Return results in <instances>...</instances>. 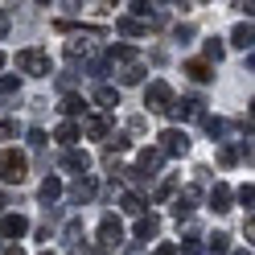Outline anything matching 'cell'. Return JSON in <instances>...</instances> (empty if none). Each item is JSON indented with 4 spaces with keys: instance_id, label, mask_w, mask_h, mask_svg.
Returning a JSON list of instances; mask_svg holds the SVG:
<instances>
[{
    "instance_id": "cell-17",
    "label": "cell",
    "mask_w": 255,
    "mask_h": 255,
    "mask_svg": "<svg viewBox=\"0 0 255 255\" xmlns=\"http://www.w3.org/2000/svg\"><path fill=\"white\" fill-rule=\"evenodd\" d=\"M231 45H239V50H247V54H251V45H255V29H251V21L235 25V33H231Z\"/></svg>"
},
{
    "instance_id": "cell-42",
    "label": "cell",
    "mask_w": 255,
    "mask_h": 255,
    "mask_svg": "<svg viewBox=\"0 0 255 255\" xmlns=\"http://www.w3.org/2000/svg\"><path fill=\"white\" fill-rule=\"evenodd\" d=\"M41 255H54V251H41Z\"/></svg>"
},
{
    "instance_id": "cell-27",
    "label": "cell",
    "mask_w": 255,
    "mask_h": 255,
    "mask_svg": "<svg viewBox=\"0 0 255 255\" xmlns=\"http://www.w3.org/2000/svg\"><path fill=\"white\" fill-rule=\"evenodd\" d=\"M21 91V78L17 74H0V99H12Z\"/></svg>"
},
{
    "instance_id": "cell-41",
    "label": "cell",
    "mask_w": 255,
    "mask_h": 255,
    "mask_svg": "<svg viewBox=\"0 0 255 255\" xmlns=\"http://www.w3.org/2000/svg\"><path fill=\"white\" fill-rule=\"evenodd\" d=\"M0 66H4V54H0Z\"/></svg>"
},
{
    "instance_id": "cell-12",
    "label": "cell",
    "mask_w": 255,
    "mask_h": 255,
    "mask_svg": "<svg viewBox=\"0 0 255 255\" xmlns=\"http://www.w3.org/2000/svg\"><path fill=\"white\" fill-rule=\"evenodd\" d=\"M144 70H148L144 62H140V58H132V62H124L116 74H120V83H128V87H132V83H144Z\"/></svg>"
},
{
    "instance_id": "cell-6",
    "label": "cell",
    "mask_w": 255,
    "mask_h": 255,
    "mask_svg": "<svg viewBox=\"0 0 255 255\" xmlns=\"http://www.w3.org/2000/svg\"><path fill=\"white\" fill-rule=\"evenodd\" d=\"M120 243H124V222L116 214H103V222H99V247L107 251V247H120Z\"/></svg>"
},
{
    "instance_id": "cell-32",
    "label": "cell",
    "mask_w": 255,
    "mask_h": 255,
    "mask_svg": "<svg viewBox=\"0 0 255 255\" xmlns=\"http://www.w3.org/2000/svg\"><path fill=\"white\" fill-rule=\"evenodd\" d=\"M87 50H91V45H87L83 37H78V41H66V54H70V58H78V54H87Z\"/></svg>"
},
{
    "instance_id": "cell-9",
    "label": "cell",
    "mask_w": 255,
    "mask_h": 255,
    "mask_svg": "<svg viewBox=\"0 0 255 255\" xmlns=\"http://www.w3.org/2000/svg\"><path fill=\"white\" fill-rule=\"evenodd\" d=\"M62 169H70V173H78V177H83V173L91 169V152L87 148H66V152H62Z\"/></svg>"
},
{
    "instance_id": "cell-20",
    "label": "cell",
    "mask_w": 255,
    "mask_h": 255,
    "mask_svg": "<svg viewBox=\"0 0 255 255\" xmlns=\"http://www.w3.org/2000/svg\"><path fill=\"white\" fill-rule=\"evenodd\" d=\"M116 33H124V37H144L148 25L136 21V17H120V21H116Z\"/></svg>"
},
{
    "instance_id": "cell-21",
    "label": "cell",
    "mask_w": 255,
    "mask_h": 255,
    "mask_svg": "<svg viewBox=\"0 0 255 255\" xmlns=\"http://www.w3.org/2000/svg\"><path fill=\"white\" fill-rule=\"evenodd\" d=\"M95 107L116 111V107H120V91H116V87H99V91H95Z\"/></svg>"
},
{
    "instance_id": "cell-31",
    "label": "cell",
    "mask_w": 255,
    "mask_h": 255,
    "mask_svg": "<svg viewBox=\"0 0 255 255\" xmlns=\"http://www.w3.org/2000/svg\"><path fill=\"white\" fill-rule=\"evenodd\" d=\"M173 194H177V181H173V177H169V181H161V185H156V202H169Z\"/></svg>"
},
{
    "instance_id": "cell-5",
    "label": "cell",
    "mask_w": 255,
    "mask_h": 255,
    "mask_svg": "<svg viewBox=\"0 0 255 255\" xmlns=\"http://www.w3.org/2000/svg\"><path fill=\"white\" fill-rule=\"evenodd\" d=\"M62 194H66L74 206H87L95 194H99V181H95L91 173H83V177H74V185H70V189H62Z\"/></svg>"
},
{
    "instance_id": "cell-15",
    "label": "cell",
    "mask_w": 255,
    "mask_h": 255,
    "mask_svg": "<svg viewBox=\"0 0 255 255\" xmlns=\"http://www.w3.org/2000/svg\"><path fill=\"white\" fill-rule=\"evenodd\" d=\"M210 210H214V214H227V210H231V185L218 181V185L210 189Z\"/></svg>"
},
{
    "instance_id": "cell-1",
    "label": "cell",
    "mask_w": 255,
    "mask_h": 255,
    "mask_svg": "<svg viewBox=\"0 0 255 255\" xmlns=\"http://www.w3.org/2000/svg\"><path fill=\"white\" fill-rule=\"evenodd\" d=\"M25 173H29L25 152H17V148H0V181L21 185V181H25Z\"/></svg>"
},
{
    "instance_id": "cell-36",
    "label": "cell",
    "mask_w": 255,
    "mask_h": 255,
    "mask_svg": "<svg viewBox=\"0 0 255 255\" xmlns=\"http://www.w3.org/2000/svg\"><path fill=\"white\" fill-rule=\"evenodd\" d=\"M152 255H177V243H156Z\"/></svg>"
},
{
    "instance_id": "cell-11",
    "label": "cell",
    "mask_w": 255,
    "mask_h": 255,
    "mask_svg": "<svg viewBox=\"0 0 255 255\" xmlns=\"http://www.w3.org/2000/svg\"><path fill=\"white\" fill-rule=\"evenodd\" d=\"M169 116L177 120V124H181V120H198V116H202V99H173V103H169Z\"/></svg>"
},
{
    "instance_id": "cell-16",
    "label": "cell",
    "mask_w": 255,
    "mask_h": 255,
    "mask_svg": "<svg viewBox=\"0 0 255 255\" xmlns=\"http://www.w3.org/2000/svg\"><path fill=\"white\" fill-rule=\"evenodd\" d=\"M161 235V218L156 214H140L136 218V239H156Z\"/></svg>"
},
{
    "instance_id": "cell-14",
    "label": "cell",
    "mask_w": 255,
    "mask_h": 255,
    "mask_svg": "<svg viewBox=\"0 0 255 255\" xmlns=\"http://www.w3.org/2000/svg\"><path fill=\"white\" fill-rule=\"evenodd\" d=\"M83 128H87L91 140H107V136H111V120H107V116H87Z\"/></svg>"
},
{
    "instance_id": "cell-22",
    "label": "cell",
    "mask_w": 255,
    "mask_h": 255,
    "mask_svg": "<svg viewBox=\"0 0 255 255\" xmlns=\"http://www.w3.org/2000/svg\"><path fill=\"white\" fill-rule=\"evenodd\" d=\"M62 189H66V185H62L58 177H45V181H41V189H37V198L50 206V202H58V198H62Z\"/></svg>"
},
{
    "instance_id": "cell-7",
    "label": "cell",
    "mask_w": 255,
    "mask_h": 255,
    "mask_svg": "<svg viewBox=\"0 0 255 255\" xmlns=\"http://www.w3.org/2000/svg\"><path fill=\"white\" fill-rule=\"evenodd\" d=\"M198 202H202V189H198V185H185L181 194H173V214H177V218H189V214L198 210Z\"/></svg>"
},
{
    "instance_id": "cell-4",
    "label": "cell",
    "mask_w": 255,
    "mask_h": 255,
    "mask_svg": "<svg viewBox=\"0 0 255 255\" xmlns=\"http://www.w3.org/2000/svg\"><path fill=\"white\" fill-rule=\"evenodd\" d=\"M169 103H173V87L165 83V78L148 83V91H144V107H148V111H169Z\"/></svg>"
},
{
    "instance_id": "cell-33",
    "label": "cell",
    "mask_w": 255,
    "mask_h": 255,
    "mask_svg": "<svg viewBox=\"0 0 255 255\" xmlns=\"http://www.w3.org/2000/svg\"><path fill=\"white\" fill-rule=\"evenodd\" d=\"M12 136H17V124H12V120H0V140H12Z\"/></svg>"
},
{
    "instance_id": "cell-28",
    "label": "cell",
    "mask_w": 255,
    "mask_h": 255,
    "mask_svg": "<svg viewBox=\"0 0 255 255\" xmlns=\"http://www.w3.org/2000/svg\"><path fill=\"white\" fill-rule=\"evenodd\" d=\"M227 251H231V235H222V231L210 235V255H227Z\"/></svg>"
},
{
    "instance_id": "cell-39",
    "label": "cell",
    "mask_w": 255,
    "mask_h": 255,
    "mask_svg": "<svg viewBox=\"0 0 255 255\" xmlns=\"http://www.w3.org/2000/svg\"><path fill=\"white\" fill-rule=\"evenodd\" d=\"M8 255H25V251H21V247H8Z\"/></svg>"
},
{
    "instance_id": "cell-19",
    "label": "cell",
    "mask_w": 255,
    "mask_h": 255,
    "mask_svg": "<svg viewBox=\"0 0 255 255\" xmlns=\"http://www.w3.org/2000/svg\"><path fill=\"white\" fill-rule=\"evenodd\" d=\"M185 74L194 78V83H210V78H214V66H210V62H202V58H194V62H185Z\"/></svg>"
},
{
    "instance_id": "cell-30",
    "label": "cell",
    "mask_w": 255,
    "mask_h": 255,
    "mask_svg": "<svg viewBox=\"0 0 255 255\" xmlns=\"http://www.w3.org/2000/svg\"><path fill=\"white\" fill-rule=\"evenodd\" d=\"M231 198H239V206H247V214H251V202H255V189H251V181H247V185H239Z\"/></svg>"
},
{
    "instance_id": "cell-8",
    "label": "cell",
    "mask_w": 255,
    "mask_h": 255,
    "mask_svg": "<svg viewBox=\"0 0 255 255\" xmlns=\"http://www.w3.org/2000/svg\"><path fill=\"white\" fill-rule=\"evenodd\" d=\"M25 235H29L25 214H0V239H25Z\"/></svg>"
},
{
    "instance_id": "cell-26",
    "label": "cell",
    "mask_w": 255,
    "mask_h": 255,
    "mask_svg": "<svg viewBox=\"0 0 255 255\" xmlns=\"http://www.w3.org/2000/svg\"><path fill=\"white\" fill-rule=\"evenodd\" d=\"M202 128H206V136H214V140L227 136V120H218V116H202Z\"/></svg>"
},
{
    "instance_id": "cell-23",
    "label": "cell",
    "mask_w": 255,
    "mask_h": 255,
    "mask_svg": "<svg viewBox=\"0 0 255 255\" xmlns=\"http://www.w3.org/2000/svg\"><path fill=\"white\" fill-rule=\"evenodd\" d=\"M202 50H206V58H202V62H210V66H214V62H222V54H227V45H222L218 37H206V41H202Z\"/></svg>"
},
{
    "instance_id": "cell-18",
    "label": "cell",
    "mask_w": 255,
    "mask_h": 255,
    "mask_svg": "<svg viewBox=\"0 0 255 255\" xmlns=\"http://www.w3.org/2000/svg\"><path fill=\"white\" fill-rule=\"evenodd\" d=\"M62 116H66V120H74V116H87V99H83V95H62Z\"/></svg>"
},
{
    "instance_id": "cell-37",
    "label": "cell",
    "mask_w": 255,
    "mask_h": 255,
    "mask_svg": "<svg viewBox=\"0 0 255 255\" xmlns=\"http://www.w3.org/2000/svg\"><path fill=\"white\" fill-rule=\"evenodd\" d=\"M194 37V25H177V41H189Z\"/></svg>"
},
{
    "instance_id": "cell-35",
    "label": "cell",
    "mask_w": 255,
    "mask_h": 255,
    "mask_svg": "<svg viewBox=\"0 0 255 255\" xmlns=\"http://www.w3.org/2000/svg\"><path fill=\"white\" fill-rule=\"evenodd\" d=\"M29 144H33V148H45V132H41V128H29Z\"/></svg>"
},
{
    "instance_id": "cell-25",
    "label": "cell",
    "mask_w": 255,
    "mask_h": 255,
    "mask_svg": "<svg viewBox=\"0 0 255 255\" xmlns=\"http://www.w3.org/2000/svg\"><path fill=\"white\" fill-rule=\"evenodd\" d=\"M62 239H66V243H74V247L83 243V239H87V231H83V218H70V222H66V231H62Z\"/></svg>"
},
{
    "instance_id": "cell-40",
    "label": "cell",
    "mask_w": 255,
    "mask_h": 255,
    "mask_svg": "<svg viewBox=\"0 0 255 255\" xmlns=\"http://www.w3.org/2000/svg\"><path fill=\"white\" fill-rule=\"evenodd\" d=\"M235 255H251V251H235Z\"/></svg>"
},
{
    "instance_id": "cell-34",
    "label": "cell",
    "mask_w": 255,
    "mask_h": 255,
    "mask_svg": "<svg viewBox=\"0 0 255 255\" xmlns=\"http://www.w3.org/2000/svg\"><path fill=\"white\" fill-rule=\"evenodd\" d=\"M8 29H12V17H8V8H0V41L8 37Z\"/></svg>"
},
{
    "instance_id": "cell-2",
    "label": "cell",
    "mask_w": 255,
    "mask_h": 255,
    "mask_svg": "<svg viewBox=\"0 0 255 255\" xmlns=\"http://www.w3.org/2000/svg\"><path fill=\"white\" fill-rule=\"evenodd\" d=\"M17 70H21V74H33V78H50V74H54V70H50V54L37 50V45H29V50L17 54Z\"/></svg>"
},
{
    "instance_id": "cell-24",
    "label": "cell",
    "mask_w": 255,
    "mask_h": 255,
    "mask_svg": "<svg viewBox=\"0 0 255 255\" xmlns=\"http://www.w3.org/2000/svg\"><path fill=\"white\" fill-rule=\"evenodd\" d=\"M120 206L128 214H144V198L136 194V189H128V194H120Z\"/></svg>"
},
{
    "instance_id": "cell-3",
    "label": "cell",
    "mask_w": 255,
    "mask_h": 255,
    "mask_svg": "<svg viewBox=\"0 0 255 255\" xmlns=\"http://www.w3.org/2000/svg\"><path fill=\"white\" fill-rule=\"evenodd\" d=\"M156 140H161V144H156L161 156H185V152H189V136L181 132V128H165Z\"/></svg>"
},
{
    "instance_id": "cell-10",
    "label": "cell",
    "mask_w": 255,
    "mask_h": 255,
    "mask_svg": "<svg viewBox=\"0 0 255 255\" xmlns=\"http://www.w3.org/2000/svg\"><path fill=\"white\" fill-rule=\"evenodd\" d=\"M161 161H165V156H161V152H156V148H140V152H136V173H140V177H144V181H148V177H152V173H156V169H161Z\"/></svg>"
},
{
    "instance_id": "cell-38",
    "label": "cell",
    "mask_w": 255,
    "mask_h": 255,
    "mask_svg": "<svg viewBox=\"0 0 255 255\" xmlns=\"http://www.w3.org/2000/svg\"><path fill=\"white\" fill-rule=\"evenodd\" d=\"M4 206H8V198H4V194H0V214H4Z\"/></svg>"
},
{
    "instance_id": "cell-13",
    "label": "cell",
    "mask_w": 255,
    "mask_h": 255,
    "mask_svg": "<svg viewBox=\"0 0 255 255\" xmlns=\"http://www.w3.org/2000/svg\"><path fill=\"white\" fill-rule=\"evenodd\" d=\"M78 136H83V128H78L74 120H66V124H58V132H54V140H58L62 148H74V144H78Z\"/></svg>"
},
{
    "instance_id": "cell-29",
    "label": "cell",
    "mask_w": 255,
    "mask_h": 255,
    "mask_svg": "<svg viewBox=\"0 0 255 255\" xmlns=\"http://www.w3.org/2000/svg\"><path fill=\"white\" fill-rule=\"evenodd\" d=\"M218 165H222V169H231V165H239V148H231V144H222V148H218Z\"/></svg>"
}]
</instances>
